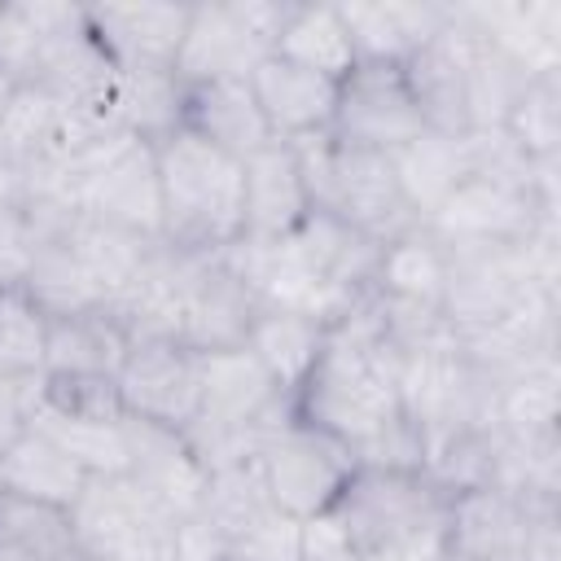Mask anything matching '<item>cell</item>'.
Masks as SVG:
<instances>
[{
    "label": "cell",
    "instance_id": "40",
    "mask_svg": "<svg viewBox=\"0 0 561 561\" xmlns=\"http://www.w3.org/2000/svg\"><path fill=\"white\" fill-rule=\"evenodd\" d=\"M364 561H451V548H447V522H434L416 535H403L394 543H381L373 552H359Z\"/></svg>",
    "mask_w": 561,
    "mask_h": 561
},
{
    "label": "cell",
    "instance_id": "25",
    "mask_svg": "<svg viewBox=\"0 0 561 561\" xmlns=\"http://www.w3.org/2000/svg\"><path fill=\"white\" fill-rule=\"evenodd\" d=\"M324 324L311 320V316H298V311H280V307H259L250 329H245V351L267 368V377L294 399L298 386L307 381V373L316 368L320 359V346H324Z\"/></svg>",
    "mask_w": 561,
    "mask_h": 561
},
{
    "label": "cell",
    "instance_id": "29",
    "mask_svg": "<svg viewBox=\"0 0 561 561\" xmlns=\"http://www.w3.org/2000/svg\"><path fill=\"white\" fill-rule=\"evenodd\" d=\"M184 96L188 88L175 79V70H118L110 123L136 140L158 145L162 136L184 127Z\"/></svg>",
    "mask_w": 561,
    "mask_h": 561
},
{
    "label": "cell",
    "instance_id": "7",
    "mask_svg": "<svg viewBox=\"0 0 561 561\" xmlns=\"http://www.w3.org/2000/svg\"><path fill=\"white\" fill-rule=\"evenodd\" d=\"M101 131H114V127L39 83H13L0 110V158L22 175V184L44 180L61 171Z\"/></svg>",
    "mask_w": 561,
    "mask_h": 561
},
{
    "label": "cell",
    "instance_id": "30",
    "mask_svg": "<svg viewBox=\"0 0 561 561\" xmlns=\"http://www.w3.org/2000/svg\"><path fill=\"white\" fill-rule=\"evenodd\" d=\"M272 57H285V61L316 70V75H329L337 83L359 66L337 4H289Z\"/></svg>",
    "mask_w": 561,
    "mask_h": 561
},
{
    "label": "cell",
    "instance_id": "19",
    "mask_svg": "<svg viewBox=\"0 0 561 561\" xmlns=\"http://www.w3.org/2000/svg\"><path fill=\"white\" fill-rule=\"evenodd\" d=\"M465 18L517 61L530 79L561 75V4L557 0H508V4H460Z\"/></svg>",
    "mask_w": 561,
    "mask_h": 561
},
{
    "label": "cell",
    "instance_id": "14",
    "mask_svg": "<svg viewBox=\"0 0 561 561\" xmlns=\"http://www.w3.org/2000/svg\"><path fill=\"white\" fill-rule=\"evenodd\" d=\"M127 478L158 500L175 522L202 508L206 495V465L197 460V451L188 447V438L180 430L127 416Z\"/></svg>",
    "mask_w": 561,
    "mask_h": 561
},
{
    "label": "cell",
    "instance_id": "3",
    "mask_svg": "<svg viewBox=\"0 0 561 561\" xmlns=\"http://www.w3.org/2000/svg\"><path fill=\"white\" fill-rule=\"evenodd\" d=\"M289 0H232L193 4L184 44L175 53V79L184 88L250 79L276 48Z\"/></svg>",
    "mask_w": 561,
    "mask_h": 561
},
{
    "label": "cell",
    "instance_id": "16",
    "mask_svg": "<svg viewBox=\"0 0 561 561\" xmlns=\"http://www.w3.org/2000/svg\"><path fill=\"white\" fill-rule=\"evenodd\" d=\"M250 92L272 127L276 140H298V136H320L333 131L337 114V92L342 83L316 70H302L285 57H267L250 75Z\"/></svg>",
    "mask_w": 561,
    "mask_h": 561
},
{
    "label": "cell",
    "instance_id": "42",
    "mask_svg": "<svg viewBox=\"0 0 561 561\" xmlns=\"http://www.w3.org/2000/svg\"><path fill=\"white\" fill-rule=\"evenodd\" d=\"M9 92H13V79L0 70V110H4V101H9Z\"/></svg>",
    "mask_w": 561,
    "mask_h": 561
},
{
    "label": "cell",
    "instance_id": "24",
    "mask_svg": "<svg viewBox=\"0 0 561 561\" xmlns=\"http://www.w3.org/2000/svg\"><path fill=\"white\" fill-rule=\"evenodd\" d=\"M66 241H70L75 259L83 263V272L92 276L96 294L105 298V311H114L127 298V289L140 280L149 254L158 250V241L136 237V232L114 228V224H101V219H88V215L70 219Z\"/></svg>",
    "mask_w": 561,
    "mask_h": 561
},
{
    "label": "cell",
    "instance_id": "12",
    "mask_svg": "<svg viewBox=\"0 0 561 561\" xmlns=\"http://www.w3.org/2000/svg\"><path fill=\"white\" fill-rule=\"evenodd\" d=\"M473 44H478L473 22L465 18L460 4H451L447 26L408 66H399L403 79H408V92H412V101H416V110L425 118V131H438V136H465L469 131L465 83H469Z\"/></svg>",
    "mask_w": 561,
    "mask_h": 561
},
{
    "label": "cell",
    "instance_id": "33",
    "mask_svg": "<svg viewBox=\"0 0 561 561\" xmlns=\"http://www.w3.org/2000/svg\"><path fill=\"white\" fill-rule=\"evenodd\" d=\"M526 83H530V75L517 61H508L495 44H486V35L478 31V44H473V57H469V83H465L469 131H500Z\"/></svg>",
    "mask_w": 561,
    "mask_h": 561
},
{
    "label": "cell",
    "instance_id": "35",
    "mask_svg": "<svg viewBox=\"0 0 561 561\" xmlns=\"http://www.w3.org/2000/svg\"><path fill=\"white\" fill-rule=\"evenodd\" d=\"M48 311L26 294V285H0V377H44Z\"/></svg>",
    "mask_w": 561,
    "mask_h": 561
},
{
    "label": "cell",
    "instance_id": "41",
    "mask_svg": "<svg viewBox=\"0 0 561 561\" xmlns=\"http://www.w3.org/2000/svg\"><path fill=\"white\" fill-rule=\"evenodd\" d=\"M35 381H18V377H0V456L4 447L26 430V412H31V399H35Z\"/></svg>",
    "mask_w": 561,
    "mask_h": 561
},
{
    "label": "cell",
    "instance_id": "21",
    "mask_svg": "<svg viewBox=\"0 0 561 561\" xmlns=\"http://www.w3.org/2000/svg\"><path fill=\"white\" fill-rule=\"evenodd\" d=\"M127 351H131V333L105 307L48 316L44 377H96V381H114L118 368H123V359H127Z\"/></svg>",
    "mask_w": 561,
    "mask_h": 561
},
{
    "label": "cell",
    "instance_id": "9",
    "mask_svg": "<svg viewBox=\"0 0 561 561\" xmlns=\"http://www.w3.org/2000/svg\"><path fill=\"white\" fill-rule=\"evenodd\" d=\"M311 210L337 215L342 224H351L355 232L373 237L377 245H386L390 237L416 228L421 219L408 210L390 153L377 149H359V145H342L333 140L329 153V171L320 180V188L311 193Z\"/></svg>",
    "mask_w": 561,
    "mask_h": 561
},
{
    "label": "cell",
    "instance_id": "36",
    "mask_svg": "<svg viewBox=\"0 0 561 561\" xmlns=\"http://www.w3.org/2000/svg\"><path fill=\"white\" fill-rule=\"evenodd\" d=\"M530 162H557L561 158V75H539L522 88L513 101L504 127H500Z\"/></svg>",
    "mask_w": 561,
    "mask_h": 561
},
{
    "label": "cell",
    "instance_id": "18",
    "mask_svg": "<svg viewBox=\"0 0 561 561\" xmlns=\"http://www.w3.org/2000/svg\"><path fill=\"white\" fill-rule=\"evenodd\" d=\"M254 311H259V298L250 294V285L224 263V254H206L197 276H193L188 302H184L180 342L188 351L241 346Z\"/></svg>",
    "mask_w": 561,
    "mask_h": 561
},
{
    "label": "cell",
    "instance_id": "1",
    "mask_svg": "<svg viewBox=\"0 0 561 561\" xmlns=\"http://www.w3.org/2000/svg\"><path fill=\"white\" fill-rule=\"evenodd\" d=\"M294 416L346 443L355 465L421 469V434L399 399V351L373 289L329 324L320 359L294 394Z\"/></svg>",
    "mask_w": 561,
    "mask_h": 561
},
{
    "label": "cell",
    "instance_id": "20",
    "mask_svg": "<svg viewBox=\"0 0 561 561\" xmlns=\"http://www.w3.org/2000/svg\"><path fill=\"white\" fill-rule=\"evenodd\" d=\"M241 171H245L241 193H245V237L250 241H280L311 215V197L302 188L294 149L285 140H272L259 153H250L241 162Z\"/></svg>",
    "mask_w": 561,
    "mask_h": 561
},
{
    "label": "cell",
    "instance_id": "11",
    "mask_svg": "<svg viewBox=\"0 0 561 561\" xmlns=\"http://www.w3.org/2000/svg\"><path fill=\"white\" fill-rule=\"evenodd\" d=\"M421 131H425V118H421L399 66H355L342 79L333 140L394 153L399 145L416 140Z\"/></svg>",
    "mask_w": 561,
    "mask_h": 561
},
{
    "label": "cell",
    "instance_id": "34",
    "mask_svg": "<svg viewBox=\"0 0 561 561\" xmlns=\"http://www.w3.org/2000/svg\"><path fill=\"white\" fill-rule=\"evenodd\" d=\"M272 495L267 482L259 473V460H237L224 469H210L206 478V495H202V513L224 530V539L232 543L237 535H245L254 522H263L272 513Z\"/></svg>",
    "mask_w": 561,
    "mask_h": 561
},
{
    "label": "cell",
    "instance_id": "43",
    "mask_svg": "<svg viewBox=\"0 0 561 561\" xmlns=\"http://www.w3.org/2000/svg\"><path fill=\"white\" fill-rule=\"evenodd\" d=\"M333 561H364L359 552H342V557H333Z\"/></svg>",
    "mask_w": 561,
    "mask_h": 561
},
{
    "label": "cell",
    "instance_id": "38",
    "mask_svg": "<svg viewBox=\"0 0 561 561\" xmlns=\"http://www.w3.org/2000/svg\"><path fill=\"white\" fill-rule=\"evenodd\" d=\"M35 254V228L26 202L0 206V285H22Z\"/></svg>",
    "mask_w": 561,
    "mask_h": 561
},
{
    "label": "cell",
    "instance_id": "8",
    "mask_svg": "<svg viewBox=\"0 0 561 561\" xmlns=\"http://www.w3.org/2000/svg\"><path fill=\"white\" fill-rule=\"evenodd\" d=\"M543 224H557V206L543 202L530 184L495 180V175H465L425 228L447 245H517L535 237Z\"/></svg>",
    "mask_w": 561,
    "mask_h": 561
},
{
    "label": "cell",
    "instance_id": "44",
    "mask_svg": "<svg viewBox=\"0 0 561 561\" xmlns=\"http://www.w3.org/2000/svg\"><path fill=\"white\" fill-rule=\"evenodd\" d=\"M451 561H456V557H451Z\"/></svg>",
    "mask_w": 561,
    "mask_h": 561
},
{
    "label": "cell",
    "instance_id": "23",
    "mask_svg": "<svg viewBox=\"0 0 561 561\" xmlns=\"http://www.w3.org/2000/svg\"><path fill=\"white\" fill-rule=\"evenodd\" d=\"M184 127L202 140L219 145L232 158H250L263 145H272V127L250 92V79H224V83H197L184 96Z\"/></svg>",
    "mask_w": 561,
    "mask_h": 561
},
{
    "label": "cell",
    "instance_id": "5",
    "mask_svg": "<svg viewBox=\"0 0 561 561\" xmlns=\"http://www.w3.org/2000/svg\"><path fill=\"white\" fill-rule=\"evenodd\" d=\"M70 526L83 561H175V517L127 473L88 478L70 504Z\"/></svg>",
    "mask_w": 561,
    "mask_h": 561
},
{
    "label": "cell",
    "instance_id": "13",
    "mask_svg": "<svg viewBox=\"0 0 561 561\" xmlns=\"http://www.w3.org/2000/svg\"><path fill=\"white\" fill-rule=\"evenodd\" d=\"M193 4H83L92 39L118 70H175Z\"/></svg>",
    "mask_w": 561,
    "mask_h": 561
},
{
    "label": "cell",
    "instance_id": "10",
    "mask_svg": "<svg viewBox=\"0 0 561 561\" xmlns=\"http://www.w3.org/2000/svg\"><path fill=\"white\" fill-rule=\"evenodd\" d=\"M114 390L127 416L184 434L197 421V403H202L197 351L171 337H131V351L114 377Z\"/></svg>",
    "mask_w": 561,
    "mask_h": 561
},
{
    "label": "cell",
    "instance_id": "26",
    "mask_svg": "<svg viewBox=\"0 0 561 561\" xmlns=\"http://www.w3.org/2000/svg\"><path fill=\"white\" fill-rule=\"evenodd\" d=\"M0 486L22 495V500H39L53 508H66L79 500V491L88 486V473L35 425H26L0 456Z\"/></svg>",
    "mask_w": 561,
    "mask_h": 561
},
{
    "label": "cell",
    "instance_id": "31",
    "mask_svg": "<svg viewBox=\"0 0 561 561\" xmlns=\"http://www.w3.org/2000/svg\"><path fill=\"white\" fill-rule=\"evenodd\" d=\"M26 425H35L39 434H48L88 478H118L127 473V416L118 421H92V416H66L44 408L39 399H31Z\"/></svg>",
    "mask_w": 561,
    "mask_h": 561
},
{
    "label": "cell",
    "instance_id": "39",
    "mask_svg": "<svg viewBox=\"0 0 561 561\" xmlns=\"http://www.w3.org/2000/svg\"><path fill=\"white\" fill-rule=\"evenodd\" d=\"M175 561H228V539L202 508L175 522Z\"/></svg>",
    "mask_w": 561,
    "mask_h": 561
},
{
    "label": "cell",
    "instance_id": "37",
    "mask_svg": "<svg viewBox=\"0 0 561 561\" xmlns=\"http://www.w3.org/2000/svg\"><path fill=\"white\" fill-rule=\"evenodd\" d=\"M298 517L272 508L263 522H254L245 535L228 543V561H302V535Z\"/></svg>",
    "mask_w": 561,
    "mask_h": 561
},
{
    "label": "cell",
    "instance_id": "32",
    "mask_svg": "<svg viewBox=\"0 0 561 561\" xmlns=\"http://www.w3.org/2000/svg\"><path fill=\"white\" fill-rule=\"evenodd\" d=\"M0 561H83L70 513L0 486Z\"/></svg>",
    "mask_w": 561,
    "mask_h": 561
},
{
    "label": "cell",
    "instance_id": "15",
    "mask_svg": "<svg viewBox=\"0 0 561 561\" xmlns=\"http://www.w3.org/2000/svg\"><path fill=\"white\" fill-rule=\"evenodd\" d=\"M535 517L495 486H469L447 504V548L456 561H526Z\"/></svg>",
    "mask_w": 561,
    "mask_h": 561
},
{
    "label": "cell",
    "instance_id": "27",
    "mask_svg": "<svg viewBox=\"0 0 561 561\" xmlns=\"http://www.w3.org/2000/svg\"><path fill=\"white\" fill-rule=\"evenodd\" d=\"M399 193L408 202V210L425 224L438 202L469 175V158H465V136H438V131H421L416 140L399 145L390 153Z\"/></svg>",
    "mask_w": 561,
    "mask_h": 561
},
{
    "label": "cell",
    "instance_id": "22",
    "mask_svg": "<svg viewBox=\"0 0 561 561\" xmlns=\"http://www.w3.org/2000/svg\"><path fill=\"white\" fill-rule=\"evenodd\" d=\"M373 294L381 302H394V307L443 311V294H447V245L425 224L390 237L381 245V254H377Z\"/></svg>",
    "mask_w": 561,
    "mask_h": 561
},
{
    "label": "cell",
    "instance_id": "28",
    "mask_svg": "<svg viewBox=\"0 0 561 561\" xmlns=\"http://www.w3.org/2000/svg\"><path fill=\"white\" fill-rule=\"evenodd\" d=\"M557 355L517 368L504 381H491V425L513 443L557 438Z\"/></svg>",
    "mask_w": 561,
    "mask_h": 561
},
{
    "label": "cell",
    "instance_id": "17",
    "mask_svg": "<svg viewBox=\"0 0 561 561\" xmlns=\"http://www.w3.org/2000/svg\"><path fill=\"white\" fill-rule=\"evenodd\" d=\"M359 66H408L443 26L451 4H337Z\"/></svg>",
    "mask_w": 561,
    "mask_h": 561
},
{
    "label": "cell",
    "instance_id": "2",
    "mask_svg": "<svg viewBox=\"0 0 561 561\" xmlns=\"http://www.w3.org/2000/svg\"><path fill=\"white\" fill-rule=\"evenodd\" d=\"M162 188V241L188 254H224L245 237L241 158L180 127L153 145Z\"/></svg>",
    "mask_w": 561,
    "mask_h": 561
},
{
    "label": "cell",
    "instance_id": "6",
    "mask_svg": "<svg viewBox=\"0 0 561 561\" xmlns=\"http://www.w3.org/2000/svg\"><path fill=\"white\" fill-rule=\"evenodd\" d=\"M254 460H259L272 504L298 522L324 513L346 486V478L355 473V451L298 416H285L280 425H272Z\"/></svg>",
    "mask_w": 561,
    "mask_h": 561
},
{
    "label": "cell",
    "instance_id": "4",
    "mask_svg": "<svg viewBox=\"0 0 561 561\" xmlns=\"http://www.w3.org/2000/svg\"><path fill=\"white\" fill-rule=\"evenodd\" d=\"M451 495L425 469H390V465H355L329 513L346 530L355 552H373L403 535H416L434 522H447Z\"/></svg>",
    "mask_w": 561,
    "mask_h": 561
}]
</instances>
